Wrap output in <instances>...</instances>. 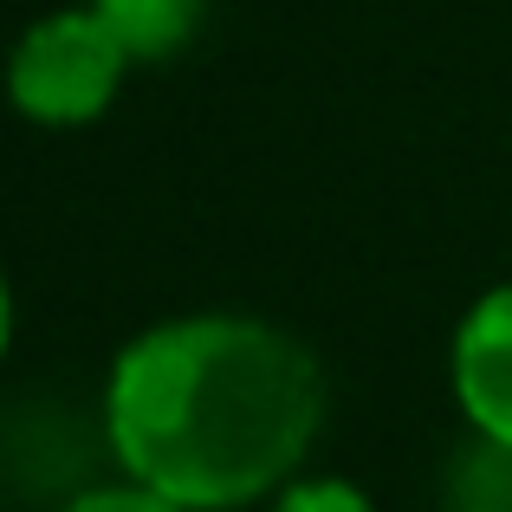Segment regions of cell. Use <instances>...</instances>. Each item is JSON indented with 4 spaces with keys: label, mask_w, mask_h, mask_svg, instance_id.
<instances>
[{
    "label": "cell",
    "mask_w": 512,
    "mask_h": 512,
    "mask_svg": "<svg viewBox=\"0 0 512 512\" xmlns=\"http://www.w3.org/2000/svg\"><path fill=\"white\" fill-rule=\"evenodd\" d=\"M91 13L124 39L137 65L182 59L208 26V0H91Z\"/></svg>",
    "instance_id": "obj_4"
},
{
    "label": "cell",
    "mask_w": 512,
    "mask_h": 512,
    "mask_svg": "<svg viewBox=\"0 0 512 512\" xmlns=\"http://www.w3.org/2000/svg\"><path fill=\"white\" fill-rule=\"evenodd\" d=\"M13 325H20V305H13V279H7V266H0V357L13 350Z\"/></svg>",
    "instance_id": "obj_7"
},
{
    "label": "cell",
    "mask_w": 512,
    "mask_h": 512,
    "mask_svg": "<svg viewBox=\"0 0 512 512\" xmlns=\"http://www.w3.org/2000/svg\"><path fill=\"white\" fill-rule=\"evenodd\" d=\"M448 389L467 435L512 454V279L487 286L448 338Z\"/></svg>",
    "instance_id": "obj_3"
},
{
    "label": "cell",
    "mask_w": 512,
    "mask_h": 512,
    "mask_svg": "<svg viewBox=\"0 0 512 512\" xmlns=\"http://www.w3.org/2000/svg\"><path fill=\"white\" fill-rule=\"evenodd\" d=\"M52 512H188V506H175L169 493H156V487H143V480L117 474V480H98V487H78L72 500H59Z\"/></svg>",
    "instance_id": "obj_6"
},
{
    "label": "cell",
    "mask_w": 512,
    "mask_h": 512,
    "mask_svg": "<svg viewBox=\"0 0 512 512\" xmlns=\"http://www.w3.org/2000/svg\"><path fill=\"white\" fill-rule=\"evenodd\" d=\"M325 363L253 312L156 318L111 357L104 441L117 474L188 512L266 506L325 435Z\"/></svg>",
    "instance_id": "obj_1"
},
{
    "label": "cell",
    "mask_w": 512,
    "mask_h": 512,
    "mask_svg": "<svg viewBox=\"0 0 512 512\" xmlns=\"http://www.w3.org/2000/svg\"><path fill=\"white\" fill-rule=\"evenodd\" d=\"M137 59L124 39L85 7H52L13 39L7 52V104L39 130H85L117 104Z\"/></svg>",
    "instance_id": "obj_2"
},
{
    "label": "cell",
    "mask_w": 512,
    "mask_h": 512,
    "mask_svg": "<svg viewBox=\"0 0 512 512\" xmlns=\"http://www.w3.org/2000/svg\"><path fill=\"white\" fill-rule=\"evenodd\" d=\"M266 512H376V500L344 474H292L266 500Z\"/></svg>",
    "instance_id": "obj_5"
},
{
    "label": "cell",
    "mask_w": 512,
    "mask_h": 512,
    "mask_svg": "<svg viewBox=\"0 0 512 512\" xmlns=\"http://www.w3.org/2000/svg\"><path fill=\"white\" fill-rule=\"evenodd\" d=\"M454 512H512V506H454Z\"/></svg>",
    "instance_id": "obj_8"
}]
</instances>
